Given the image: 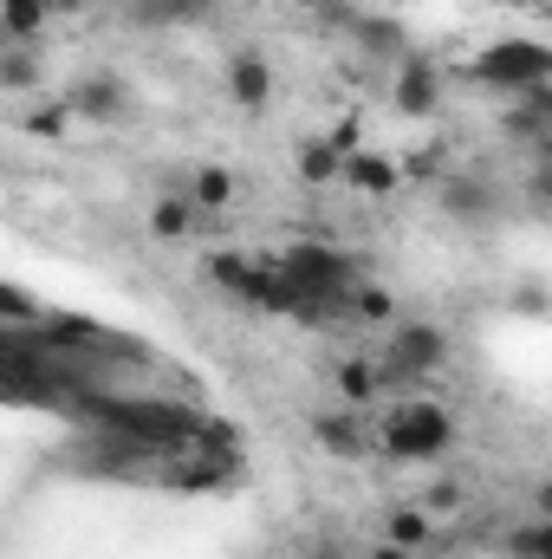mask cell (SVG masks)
I'll return each instance as SVG.
<instances>
[{
	"label": "cell",
	"instance_id": "cell-29",
	"mask_svg": "<svg viewBox=\"0 0 552 559\" xmlns=\"http://www.w3.org/2000/svg\"><path fill=\"white\" fill-rule=\"evenodd\" d=\"M292 7H305V13H319V7H325V0H292Z\"/></svg>",
	"mask_w": 552,
	"mask_h": 559
},
{
	"label": "cell",
	"instance_id": "cell-12",
	"mask_svg": "<svg viewBox=\"0 0 552 559\" xmlns=\"http://www.w3.org/2000/svg\"><path fill=\"white\" fill-rule=\"evenodd\" d=\"M338 182H345V189H358V195H391V189L404 182V169H397L391 156H377V150H358V156H345Z\"/></svg>",
	"mask_w": 552,
	"mask_h": 559
},
{
	"label": "cell",
	"instance_id": "cell-16",
	"mask_svg": "<svg viewBox=\"0 0 552 559\" xmlns=\"http://www.w3.org/2000/svg\"><path fill=\"white\" fill-rule=\"evenodd\" d=\"M332 384H338V404H345V411H364V404L384 391V378H377V358H345V365L332 371Z\"/></svg>",
	"mask_w": 552,
	"mask_h": 559
},
{
	"label": "cell",
	"instance_id": "cell-23",
	"mask_svg": "<svg viewBox=\"0 0 552 559\" xmlns=\"http://www.w3.org/2000/svg\"><path fill=\"white\" fill-rule=\"evenodd\" d=\"M65 131H72V111H65V98H39V105H26V138L59 143Z\"/></svg>",
	"mask_w": 552,
	"mask_h": 559
},
{
	"label": "cell",
	"instance_id": "cell-14",
	"mask_svg": "<svg viewBox=\"0 0 552 559\" xmlns=\"http://www.w3.org/2000/svg\"><path fill=\"white\" fill-rule=\"evenodd\" d=\"M384 540L404 547V554H422V547L435 540V514H429L422 501H397V508L384 514Z\"/></svg>",
	"mask_w": 552,
	"mask_h": 559
},
{
	"label": "cell",
	"instance_id": "cell-25",
	"mask_svg": "<svg viewBox=\"0 0 552 559\" xmlns=\"http://www.w3.org/2000/svg\"><path fill=\"white\" fill-rule=\"evenodd\" d=\"M461 501H468V488H461L455 475H442V481H429V495H422V508H429V514H455Z\"/></svg>",
	"mask_w": 552,
	"mask_h": 559
},
{
	"label": "cell",
	"instance_id": "cell-21",
	"mask_svg": "<svg viewBox=\"0 0 552 559\" xmlns=\"http://www.w3.org/2000/svg\"><path fill=\"white\" fill-rule=\"evenodd\" d=\"M338 169H345V163H338V150H332L325 138H305V143H299V182H305V189L338 182Z\"/></svg>",
	"mask_w": 552,
	"mask_h": 559
},
{
	"label": "cell",
	"instance_id": "cell-5",
	"mask_svg": "<svg viewBox=\"0 0 552 559\" xmlns=\"http://www.w3.org/2000/svg\"><path fill=\"white\" fill-rule=\"evenodd\" d=\"M163 481L176 495H221L241 481V455H215V449H176L163 455Z\"/></svg>",
	"mask_w": 552,
	"mask_h": 559
},
{
	"label": "cell",
	"instance_id": "cell-26",
	"mask_svg": "<svg viewBox=\"0 0 552 559\" xmlns=\"http://www.w3.org/2000/svg\"><path fill=\"white\" fill-rule=\"evenodd\" d=\"M325 143L338 150V163H345V156H358V150H364V131H358V118H338V124L325 131Z\"/></svg>",
	"mask_w": 552,
	"mask_h": 559
},
{
	"label": "cell",
	"instance_id": "cell-9",
	"mask_svg": "<svg viewBox=\"0 0 552 559\" xmlns=\"http://www.w3.org/2000/svg\"><path fill=\"white\" fill-rule=\"evenodd\" d=\"M345 33H351V46H358L364 59H377V66L410 59V26H404L397 13H364V7H358V20H351Z\"/></svg>",
	"mask_w": 552,
	"mask_h": 559
},
{
	"label": "cell",
	"instance_id": "cell-1",
	"mask_svg": "<svg viewBox=\"0 0 552 559\" xmlns=\"http://www.w3.org/2000/svg\"><path fill=\"white\" fill-rule=\"evenodd\" d=\"M455 436H461V423L448 404H435V397H422V391H404L377 429H371V449H384L391 462H435V455H448L455 449Z\"/></svg>",
	"mask_w": 552,
	"mask_h": 559
},
{
	"label": "cell",
	"instance_id": "cell-15",
	"mask_svg": "<svg viewBox=\"0 0 552 559\" xmlns=\"http://www.w3.org/2000/svg\"><path fill=\"white\" fill-rule=\"evenodd\" d=\"M46 20H52V0H0V39L7 46H39Z\"/></svg>",
	"mask_w": 552,
	"mask_h": 559
},
{
	"label": "cell",
	"instance_id": "cell-24",
	"mask_svg": "<svg viewBox=\"0 0 552 559\" xmlns=\"http://www.w3.org/2000/svg\"><path fill=\"white\" fill-rule=\"evenodd\" d=\"M0 325H39V306L20 286H7V280H0Z\"/></svg>",
	"mask_w": 552,
	"mask_h": 559
},
{
	"label": "cell",
	"instance_id": "cell-11",
	"mask_svg": "<svg viewBox=\"0 0 552 559\" xmlns=\"http://www.w3.org/2000/svg\"><path fill=\"white\" fill-rule=\"evenodd\" d=\"M228 98H235L241 111H267V98H274V72H267L261 52H235V59H228Z\"/></svg>",
	"mask_w": 552,
	"mask_h": 559
},
{
	"label": "cell",
	"instance_id": "cell-6",
	"mask_svg": "<svg viewBox=\"0 0 552 559\" xmlns=\"http://www.w3.org/2000/svg\"><path fill=\"white\" fill-rule=\"evenodd\" d=\"M65 111L72 124H124L131 118V85L118 72H85L65 85Z\"/></svg>",
	"mask_w": 552,
	"mask_h": 559
},
{
	"label": "cell",
	"instance_id": "cell-30",
	"mask_svg": "<svg viewBox=\"0 0 552 559\" xmlns=\"http://www.w3.org/2000/svg\"><path fill=\"white\" fill-rule=\"evenodd\" d=\"M461 559H481V554H461Z\"/></svg>",
	"mask_w": 552,
	"mask_h": 559
},
{
	"label": "cell",
	"instance_id": "cell-4",
	"mask_svg": "<svg viewBox=\"0 0 552 559\" xmlns=\"http://www.w3.org/2000/svg\"><path fill=\"white\" fill-rule=\"evenodd\" d=\"M468 79L501 92V98H520L533 85H552V46L547 39H527V33H507V39H494V46H481L468 59Z\"/></svg>",
	"mask_w": 552,
	"mask_h": 559
},
{
	"label": "cell",
	"instance_id": "cell-17",
	"mask_svg": "<svg viewBox=\"0 0 552 559\" xmlns=\"http://www.w3.org/2000/svg\"><path fill=\"white\" fill-rule=\"evenodd\" d=\"M208 286L215 293H228V299H241L248 306V293H254V280H261V261H248V254H208Z\"/></svg>",
	"mask_w": 552,
	"mask_h": 559
},
{
	"label": "cell",
	"instance_id": "cell-2",
	"mask_svg": "<svg viewBox=\"0 0 552 559\" xmlns=\"http://www.w3.org/2000/svg\"><path fill=\"white\" fill-rule=\"evenodd\" d=\"M279 274L292 280L299 293H312L325 312H345V299H351V286L364 280V261L358 254H345V248H332V241H319V235H305V241H292L286 254L274 261Z\"/></svg>",
	"mask_w": 552,
	"mask_h": 559
},
{
	"label": "cell",
	"instance_id": "cell-27",
	"mask_svg": "<svg viewBox=\"0 0 552 559\" xmlns=\"http://www.w3.org/2000/svg\"><path fill=\"white\" fill-rule=\"evenodd\" d=\"M364 559H416V554H404V547H391V540H377V547H371Z\"/></svg>",
	"mask_w": 552,
	"mask_h": 559
},
{
	"label": "cell",
	"instance_id": "cell-7",
	"mask_svg": "<svg viewBox=\"0 0 552 559\" xmlns=\"http://www.w3.org/2000/svg\"><path fill=\"white\" fill-rule=\"evenodd\" d=\"M391 72H397V79H391L397 118H435V111H442V72H435V59L410 52V59H397Z\"/></svg>",
	"mask_w": 552,
	"mask_h": 559
},
{
	"label": "cell",
	"instance_id": "cell-22",
	"mask_svg": "<svg viewBox=\"0 0 552 559\" xmlns=\"http://www.w3.org/2000/svg\"><path fill=\"white\" fill-rule=\"evenodd\" d=\"M0 85L7 92H39V46H0Z\"/></svg>",
	"mask_w": 552,
	"mask_h": 559
},
{
	"label": "cell",
	"instance_id": "cell-28",
	"mask_svg": "<svg viewBox=\"0 0 552 559\" xmlns=\"http://www.w3.org/2000/svg\"><path fill=\"white\" fill-rule=\"evenodd\" d=\"M312 559H345V554H338V547H332V540H325V547H319V554H312Z\"/></svg>",
	"mask_w": 552,
	"mask_h": 559
},
{
	"label": "cell",
	"instance_id": "cell-19",
	"mask_svg": "<svg viewBox=\"0 0 552 559\" xmlns=\"http://www.w3.org/2000/svg\"><path fill=\"white\" fill-rule=\"evenodd\" d=\"M208 7L215 0H137L131 20H143V26H189V20H208Z\"/></svg>",
	"mask_w": 552,
	"mask_h": 559
},
{
	"label": "cell",
	"instance_id": "cell-10",
	"mask_svg": "<svg viewBox=\"0 0 552 559\" xmlns=\"http://www.w3.org/2000/svg\"><path fill=\"white\" fill-rule=\"evenodd\" d=\"M312 442H319L332 462H358V455H371V423L338 404V411H319V417H312Z\"/></svg>",
	"mask_w": 552,
	"mask_h": 559
},
{
	"label": "cell",
	"instance_id": "cell-18",
	"mask_svg": "<svg viewBox=\"0 0 552 559\" xmlns=\"http://www.w3.org/2000/svg\"><path fill=\"white\" fill-rule=\"evenodd\" d=\"M195 222H202V215L189 209V195H163V202L149 209V235H156V241H189Z\"/></svg>",
	"mask_w": 552,
	"mask_h": 559
},
{
	"label": "cell",
	"instance_id": "cell-8",
	"mask_svg": "<svg viewBox=\"0 0 552 559\" xmlns=\"http://www.w3.org/2000/svg\"><path fill=\"white\" fill-rule=\"evenodd\" d=\"M442 215L461 228H488L501 215V189L475 169H455V176H442Z\"/></svg>",
	"mask_w": 552,
	"mask_h": 559
},
{
	"label": "cell",
	"instance_id": "cell-20",
	"mask_svg": "<svg viewBox=\"0 0 552 559\" xmlns=\"http://www.w3.org/2000/svg\"><path fill=\"white\" fill-rule=\"evenodd\" d=\"M501 554H507V559H552V521H547V514H533V521L507 527Z\"/></svg>",
	"mask_w": 552,
	"mask_h": 559
},
{
	"label": "cell",
	"instance_id": "cell-3",
	"mask_svg": "<svg viewBox=\"0 0 552 559\" xmlns=\"http://www.w3.org/2000/svg\"><path fill=\"white\" fill-rule=\"evenodd\" d=\"M442 365H448V332H442L435 319H391V332H384V358H377V378H384L391 397L416 391V384L435 378Z\"/></svg>",
	"mask_w": 552,
	"mask_h": 559
},
{
	"label": "cell",
	"instance_id": "cell-13",
	"mask_svg": "<svg viewBox=\"0 0 552 559\" xmlns=\"http://www.w3.org/2000/svg\"><path fill=\"white\" fill-rule=\"evenodd\" d=\"M189 209L195 215H215V209H228L235 195H241V182H235V169H221V163H202V169H189Z\"/></svg>",
	"mask_w": 552,
	"mask_h": 559
}]
</instances>
